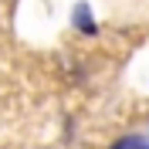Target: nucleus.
<instances>
[{"mask_svg": "<svg viewBox=\"0 0 149 149\" xmlns=\"http://www.w3.org/2000/svg\"><path fill=\"white\" fill-rule=\"evenodd\" d=\"M71 27L78 31V34H85V37H95V34H98V20H95V14H92L88 3H74V10H71Z\"/></svg>", "mask_w": 149, "mask_h": 149, "instance_id": "nucleus-1", "label": "nucleus"}, {"mask_svg": "<svg viewBox=\"0 0 149 149\" xmlns=\"http://www.w3.org/2000/svg\"><path fill=\"white\" fill-rule=\"evenodd\" d=\"M112 149H149V139H142V136H122V139L112 142Z\"/></svg>", "mask_w": 149, "mask_h": 149, "instance_id": "nucleus-2", "label": "nucleus"}]
</instances>
